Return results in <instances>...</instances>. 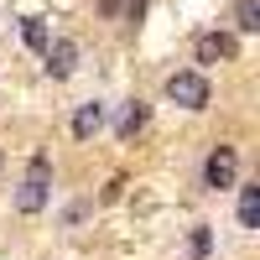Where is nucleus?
Instances as JSON below:
<instances>
[{
    "label": "nucleus",
    "mask_w": 260,
    "mask_h": 260,
    "mask_svg": "<svg viewBox=\"0 0 260 260\" xmlns=\"http://www.w3.org/2000/svg\"><path fill=\"white\" fill-rule=\"evenodd\" d=\"M167 99L182 104V110H208V78H203L198 68L172 73V78H167Z\"/></svg>",
    "instance_id": "1"
},
{
    "label": "nucleus",
    "mask_w": 260,
    "mask_h": 260,
    "mask_svg": "<svg viewBox=\"0 0 260 260\" xmlns=\"http://www.w3.org/2000/svg\"><path fill=\"white\" fill-rule=\"evenodd\" d=\"M234 172H240V156H234V146H213L208 161H203V187H234Z\"/></svg>",
    "instance_id": "2"
},
{
    "label": "nucleus",
    "mask_w": 260,
    "mask_h": 260,
    "mask_svg": "<svg viewBox=\"0 0 260 260\" xmlns=\"http://www.w3.org/2000/svg\"><path fill=\"white\" fill-rule=\"evenodd\" d=\"M16 208H21V213L47 208V156H37V161H31V177L16 187Z\"/></svg>",
    "instance_id": "3"
},
{
    "label": "nucleus",
    "mask_w": 260,
    "mask_h": 260,
    "mask_svg": "<svg viewBox=\"0 0 260 260\" xmlns=\"http://www.w3.org/2000/svg\"><path fill=\"white\" fill-rule=\"evenodd\" d=\"M192 52H198V62H203V68H213V62H234V52H240V42H234L229 31H203Z\"/></svg>",
    "instance_id": "4"
},
{
    "label": "nucleus",
    "mask_w": 260,
    "mask_h": 260,
    "mask_svg": "<svg viewBox=\"0 0 260 260\" xmlns=\"http://www.w3.org/2000/svg\"><path fill=\"white\" fill-rule=\"evenodd\" d=\"M42 57H47V73H52V78H68V73L78 68V42H73V37H57V42L42 47Z\"/></svg>",
    "instance_id": "5"
},
{
    "label": "nucleus",
    "mask_w": 260,
    "mask_h": 260,
    "mask_svg": "<svg viewBox=\"0 0 260 260\" xmlns=\"http://www.w3.org/2000/svg\"><path fill=\"white\" fill-rule=\"evenodd\" d=\"M99 130H104V104H99V99L78 104V115H73V136H78V141H94Z\"/></svg>",
    "instance_id": "6"
},
{
    "label": "nucleus",
    "mask_w": 260,
    "mask_h": 260,
    "mask_svg": "<svg viewBox=\"0 0 260 260\" xmlns=\"http://www.w3.org/2000/svg\"><path fill=\"white\" fill-rule=\"evenodd\" d=\"M141 125H146V104L136 99V104H125V110H120V120H115V136H120V141H130Z\"/></svg>",
    "instance_id": "7"
},
{
    "label": "nucleus",
    "mask_w": 260,
    "mask_h": 260,
    "mask_svg": "<svg viewBox=\"0 0 260 260\" xmlns=\"http://www.w3.org/2000/svg\"><path fill=\"white\" fill-rule=\"evenodd\" d=\"M21 42H26V47L31 52H42V47H47V21H42V16H26V21H21Z\"/></svg>",
    "instance_id": "8"
},
{
    "label": "nucleus",
    "mask_w": 260,
    "mask_h": 260,
    "mask_svg": "<svg viewBox=\"0 0 260 260\" xmlns=\"http://www.w3.org/2000/svg\"><path fill=\"white\" fill-rule=\"evenodd\" d=\"M240 224L260 229V187H240Z\"/></svg>",
    "instance_id": "9"
},
{
    "label": "nucleus",
    "mask_w": 260,
    "mask_h": 260,
    "mask_svg": "<svg viewBox=\"0 0 260 260\" xmlns=\"http://www.w3.org/2000/svg\"><path fill=\"white\" fill-rule=\"evenodd\" d=\"M234 26L240 31H260V6L255 0H240V6H234Z\"/></svg>",
    "instance_id": "10"
},
{
    "label": "nucleus",
    "mask_w": 260,
    "mask_h": 260,
    "mask_svg": "<svg viewBox=\"0 0 260 260\" xmlns=\"http://www.w3.org/2000/svg\"><path fill=\"white\" fill-rule=\"evenodd\" d=\"M187 250H192V260H203L208 255V229H192V245Z\"/></svg>",
    "instance_id": "11"
}]
</instances>
